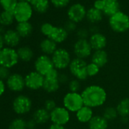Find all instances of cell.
Segmentation results:
<instances>
[{
    "instance_id": "4",
    "label": "cell",
    "mask_w": 129,
    "mask_h": 129,
    "mask_svg": "<svg viewBox=\"0 0 129 129\" xmlns=\"http://www.w3.org/2000/svg\"><path fill=\"white\" fill-rule=\"evenodd\" d=\"M63 106L70 112L76 113L81 108L84 106V100L81 93L68 92L62 98Z\"/></svg>"
},
{
    "instance_id": "2",
    "label": "cell",
    "mask_w": 129,
    "mask_h": 129,
    "mask_svg": "<svg viewBox=\"0 0 129 129\" xmlns=\"http://www.w3.org/2000/svg\"><path fill=\"white\" fill-rule=\"evenodd\" d=\"M54 68L58 71H63L69 69L72 60L70 52L64 48H58L51 55Z\"/></svg>"
},
{
    "instance_id": "39",
    "label": "cell",
    "mask_w": 129,
    "mask_h": 129,
    "mask_svg": "<svg viewBox=\"0 0 129 129\" xmlns=\"http://www.w3.org/2000/svg\"><path fill=\"white\" fill-rule=\"evenodd\" d=\"M10 75H11V73H10L9 69L3 67V66H0V80H2V81L7 80Z\"/></svg>"
},
{
    "instance_id": "15",
    "label": "cell",
    "mask_w": 129,
    "mask_h": 129,
    "mask_svg": "<svg viewBox=\"0 0 129 129\" xmlns=\"http://www.w3.org/2000/svg\"><path fill=\"white\" fill-rule=\"evenodd\" d=\"M6 86L13 92H21L26 87L24 77L18 73L11 74L6 80Z\"/></svg>"
},
{
    "instance_id": "23",
    "label": "cell",
    "mask_w": 129,
    "mask_h": 129,
    "mask_svg": "<svg viewBox=\"0 0 129 129\" xmlns=\"http://www.w3.org/2000/svg\"><path fill=\"white\" fill-rule=\"evenodd\" d=\"M37 124H44L50 121V112L43 107L36 109L32 118Z\"/></svg>"
},
{
    "instance_id": "10",
    "label": "cell",
    "mask_w": 129,
    "mask_h": 129,
    "mask_svg": "<svg viewBox=\"0 0 129 129\" xmlns=\"http://www.w3.org/2000/svg\"><path fill=\"white\" fill-rule=\"evenodd\" d=\"M71 120V112L64 106H57L50 112V121L52 124L66 125Z\"/></svg>"
},
{
    "instance_id": "40",
    "label": "cell",
    "mask_w": 129,
    "mask_h": 129,
    "mask_svg": "<svg viewBox=\"0 0 129 129\" xmlns=\"http://www.w3.org/2000/svg\"><path fill=\"white\" fill-rule=\"evenodd\" d=\"M64 28L68 31L69 34L72 33V32H74L77 29V24L72 21H70V20H69L68 21L66 22V24H64Z\"/></svg>"
},
{
    "instance_id": "33",
    "label": "cell",
    "mask_w": 129,
    "mask_h": 129,
    "mask_svg": "<svg viewBox=\"0 0 129 129\" xmlns=\"http://www.w3.org/2000/svg\"><path fill=\"white\" fill-rule=\"evenodd\" d=\"M18 3V0H0V4H1L4 11L8 12H13Z\"/></svg>"
},
{
    "instance_id": "5",
    "label": "cell",
    "mask_w": 129,
    "mask_h": 129,
    "mask_svg": "<svg viewBox=\"0 0 129 129\" xmlns=\"http://www.w3.org/2000/svg\"><path fill=\"white\" fill-rule=\"evenodd\" d=\"M87 63L84 59L74 58L69 64V70L74 78H76L80 81H84L88 78L87 73Z\"/></svg>"
},
{
    "instance_id": "25",
    "label": "cell",
    "mask_w": 129,
    "mask_h": 129,
    "mask_svg": "<svg viewBox=\"0 0 129 129\" xmlns=\"http://www.w3.org/2000/svg\"><path fill=\"white\" fill-rule=\"evenodd\" d=\"M103 13L100 10L92 7L87 10L86 19L92 24H96L103 20Z\"/></svg>"
},
{
    "instance_id": "46",
    "label": "cell",
    "mask_w": 129,
    "mask_h": 129,
    "mask_svg": "<svg viewBox=\"0 0 129 129\" xmlns=\"http://www.w3.org/2000/svg\"><path fill=\"white\" fill-rule=\"evenodd\" d=\"M4 40H3V35L0 34V51H1L3 48H4Z\"/></svg>"
},
{
    "instance_id": "31",
    "label": "cell",
    "mask_w": 129,
    "mask_h": 129,
    "mask_svg": "<svg viewBox=\"0 0 129 129\" xmlns=\"http://www.w3.org/2000/svg\"><path fill=\"white\" fill-rule=\"evenodd\" d=\"M102 115L108 121H114L115 119H116L118 116V112H117V109L115 107L108 106L104 109Z\"/></svg>"
},
{
    "instance_id": "9",
    "label": "cell",
    "mask_w": 129,
    "mask_h": 129,
    "mask_svg": "<svg viewBox=\"0 0 129 129\" xmlns=\"http://www.w3.org/2000/svg\"><path fill=\"white\" fill-rule=\"evenodd\" d=\"M33 9L30 3L18 2L13 13L15 19L18 22L29 21L33 15Z\"/></svg>"
},
{
    "instance_id": "3",
    "label": "cell",
    "mask_w": 129,
    "mask_h": 129,
    "mask_svg": "<svg viewBox=\"0 0 129 129\" xmlns=\"http://www.w3.org/2000/svg\"><path fill=\"white\" fill-rule=\"evenodd\" d=\"M109 25L115 33H124L129 30V16L119 11L109 17Z\"/></svg>"
},
{
    "instance_id": "47",
    "label": "cell",
    "mask_w": 129,
    "mask_h": 129,
    "mask_svg": "<svg viewBox=\"0 0 129 129\" xmlns=\"http://www.w3.org/2000/svg\"><path fill=\"white\" fill-rule=\"evenodd\" d=\"M20 2H27V3H30L31 0H19Z\"/></svg>"
},
{
    "instance_id": "17",
    "label": "cell",
    "mask_w": 129,
    "mask_h": 129,
    "mask_svg": "<svg viewBox=\"0 0 129 129\" xmlns=\"http://www.w3.org/2000/svg\"><path fill=\"white\" fill-rule=\"evenodd\" d=\"M68 37H69V33L64 28V27L55 26L52 33L47 38H49L57 44H59L66 41L68 39Z\"/></svg>"
},
{
    "instance_id": "30",
    "label": "cell",
    "mask_w": 129,
    "mask_h": 129,
    "mask_svg": "<svg viewBox=\"0 0 129 129\" xmlns=\"http://www.w3.org/2000/svg\"><path fill=\"white\" fill-rule=\"evenodd\" d=\"M15 19L14 13L12 12L3 11L0 13V24L2 26H9L13 23Z\"/></svg>"
},
{
    "instance_id": "19",
    "label": "cell",
    "mask_w": 129,
    "mask_h": 129,
    "mask_svg": "<svg viewBox=\"0 0 129 129\" xmlns=\"http://www.w3.org/2000/svg\"><path fill=\"white\" fill-rule=\"evenodd\" d=\"M3 37L5 44L7 46V47H10V48H14L17 46L19 44L21 38L18 34V32L14 30H6Z\"/></svg>"
},
{
    "instance_id": "18",
    "label": "cell",
    "mask_w": 129,
    "mask_h": 129,
    "mask_svg": "<svg viewBox=\"0 0 129 129\" xmlns=\"http://www.w3.org/2000/svg\"><path fill=\"white\" fill-rule=\"evenodd\" d=\"M109 56L106 50H96L93 51L90 56V61L96 64L100 69L104 67L108 63Z\"/></svg>"
},
{
    "instance_id": "20",
    "label": "cell",
    "mask_w": 129,
    "mask_h": 129,
    "mask_svg": "<svg viewBox=\"0 0 129 129\" xmlns=\"http://www.w3.org/2000/svg\"><path fill=\"white\" fill-rule=\"evenodd\" d=\"M93 115L94 114L93 109L87 106H84L75 113L77 120L82 124H88Z\"/></svg>"
},
{
    "instance_id": "38",
    "label": "cell",
    "mask_w": 129,
    "mask_h": 129,
    "mask_svg": "<svg viewBox=\"0 0 129 129\" xmlns=\"http://www.w3.org/2000/svg\"><path fill=\"white\" fill-rule=\"evenodd\" d=\"M58 106L56 104V102L52 100V99H48L45 101L44 103V106H43V108L46 109L48 112H52L55 108H56Z\"/></svg>"
},
{
    "instance_id": "28",
    "label": "cell",
    "mask_w": 129,
    "mask_h": 129,
    "mask_svg": "<svg viewBox=\"0 0 129 129\" xmlns=\"http://www.w3.org/2000/svg\"><path fill=\"white\" fill-rule=\"evenodd\" d=\"M115 108L118 116L121 118H127L129 116V98L125 97L121 100L118 103Z\"/></svg>"
},
{
    "instance_id": "14",
    "label": "cell",
    "mask_w": 129,
    "mask_h": 129,
    "mask_svg": "<svg viewBox=\"0 0 129 129\" xmlns=\"http://www.w3.org/2000/svg\"><path fill=\"white\" fill-rule=\"evenodd\" d=\"M86 8L81 3H75L72 5L67 11L69 20L76 24L82 21L84 18H86Z\"/></svg>"
},
{
    "instance_id": "1",
    "label": "cell",
    "mask_w": 129,
    "mask_h": 129,
    "mask_svg": "<svg viewBox=\"0 0 129 129\" xmlns=\"http://www.w3.org/2000/svg\"><path fill=\"white\" fill-rule=\"evenodd\" d=\"M84 106L92 109L103 106L107 100V93L100 85L90 84L87 86L81 92Z\"/></svg>"
},
{
    "instance_id": "42",
    "label": "cell",
    "mask_w": 129,
    "mask_h": 129,
    "mask_svg": "<svg viewBox=\"0 0 129 129\" xmlns=\"http://www.w3.org/2000/svg\"><path fill=\"white\" fill-rule=\"evenodd\" d=\"M58 80L61 84H66L69 82V78L68 77V75H66V74H59V77H58Z\"/></svg>"
},
{
    "instance_id": "27",
    "label": "cell",
    "mask_w": 129,
    "mask_h": 129,
    "mask_svg": "<svg viewBox=\"0 0 129 129\" xmlns=\"http://www.w3.org/2000/svg\"><path fill=\"white\" fill-rule=\"evenodd\" d=\"M17 52L19 60H21L24 62L31 61L34 55V51L29 46H21L17 49Z\"/></svg>"
},
{
    "instance_id": "13",
    "label": "cell",
    "mask_w": 129,
    "mask_h": 129,
    "mask_svg": "<svg viewBox=\"0 0 129 129\" xmlns=\"http://www.w3.org/2000/svg\"><path fill=\"white\" fill-rule=\"evenodd\" d=\"M25 85L26 87L31 90H37L43 87L45 77L38 73L36 71L29 72L25 77Z\"/></svg>"
},
{
    "instance_id": "24",
    "label": "cell",
    "mask_w": 129,
    "mask_h": 129,
    "mask_svg": "<svg viewBox=\"0 0 129 129\" xmlns=\"http://www.w3.org/2000/svg\"><path fill=\"white\" fill-rule=\"evenodd\" d=\"M60 85L58 78L45 77L43 89L48 93H54L59 90Z\"/></svg>"
},
{
    "instance_id": "6",
    "label": "cell",
    "mask_w": 129,
    "mask_h": 129,
    "mask_svg": "<svg viewBox=\"0 0 129 129\" xmlns=\"http://www.w3.org/2000/svg\"><path fill=\"white\" fill-rule=\"evenodd\" d=\"M19 58L17 50L14 48L4 47L0 51V66L8 69L13 68L18 63Z\"/></svg>"
},
{
    "instance_id": "34",
    "label": "cell",
    "mask_w": 129,
    "mask_h": 129,
    "mask_svg": "<svg viewBox=\"0 0 129 129\" xmlns=\"http://www.w3.org/2000/svg\"><path fill=\"white\" fill-rule=\"evenodd\" d=\"M81 81L76 78H72L68 83V87L69 92L73 93H80V90L81 88Z\"/></svg>"
},
{
    "instance_id": "16",
    "label": "cell",
    "mask_w": 129,
    "mask_h": 129,
    "mask_svg": "<svg viewBox=\"0 0 129 129\" xmlns=\"http://www.w3.org/2000/svg\"><path fill=\"white\" fill-rule=\"evenodd\" d=\"M88 40L93 51L104 49L107 45V39L106 36L100 32L90 34Z\"/></svg>"
},
{
    "instance_id": "12",
    "label": "cell",
    "mask_w": 129,
    "mask_h": 129,
    "mask_svg": "<svg viewBox=\"0 0 129 129\" xmlns=\"http://www.w3.org/2000/svg\"><path fill=\"white\" fill-rule=\"evenodd\" d=\"M34 69L36 72L45 77L54 69L51 56L44 54L38 56L34 61Z\"/></svg>"
},
{
    "instance_id": "41",
    "label": "cell",
    "mask_w": 129,
    "mask_h": 129,
    "mask_svg": "<svg viewBox=\"0 0 129 129\" xmlns=\"http://www.w3.org/2000/svg\"><path fill=\"white\" fill-rule=\"evenodd\" d=\"M90 36V31L86 28L82 27L77 30V37L78 39H87Z\"/></svg>"
},
{
    "instance_id": "8",
    "label": "cell",
    "mask_w": 129,
    "mask_h": 129,
    "mask_svg": "<svg viewBox=\"0 0 129 129\" xmlns=\"http://www.w3.org/2000/svg\"><path fill=\"white\" fill-rule=\"evenodd\" d=\"M93 50L87 39H78L74 43L73 52L75 58L86 59L91 56Z\"/></svg>"
},
{
    "instance_id": "45",
    "label": "cell",
    "mask_w": 129,
    "mask_h": 129,
    "mask_svg": "<svg viewBox=\"0 0 129 129\" xmlns=\"http://www.w3.org/2000/svg\"><path fill=\"white\" fill-rule=\"evenodd\" d=\"M6 87V85L4 81L0 80V96H1L5 93Z\"/></svg>"
},
{
    "instance_id": "26",
    "label": "cell",
    "mask_w": 129,
    "mask_h": 129,
    "mask_svg": "<svg viewBox=\"0 0 129 129\" xmlns=\"http://www.w3.org/2000/svg\"><path fill=\"white\" fill-rule=\"evenodd\" d=\"M21 37H27L33 32V26L29 21L20 22L16 26L15 30Z\"/></svg>"
},
{
    "instance_id": "22",
    "label": "cell",
    "mask_w": 129,
    "mask_h": 129,
    "mask_svg": "<svg viewBox=\"0 0 129 129\" xmlns=\"http://www.w3.org/2000/svg\"><path fill=\"white\" fill-rule=\"evenodd\" d=\"M40 48L43 54L51 56L58 49L57 43L49 38H45L40 43Z\"/></svg>"
},
{
    "instance_id": "36",
    "label": "cell",
    "mask_w": 129,
    "mask_h": 129,
    "mask_svg": "<svg viewBox=\"0 0 129 129\" xmlns=\"http://www.w3.org/2000/svg\"><path fill=\"white\" fill-rule=\"evenodd\" d=\"M54 27L55 26L50 23H44L40 27V31L45 37H49V36L50 35V34L52 31Z\"/></svg>"
},
{
    "instance_id": "44",
    "label": "cell",
    "mask_w": 129,
    "mask_h": 129,
    "mask_svg": "<svg viewBox=\"0 0 129 129\" xmlns=\"http://www.w3.org/2000/svg\"><path fill=\"white\" fill-rule=\"evenodd\" d=\"M48 129H66V127L63 125H60V124H52L51 123V124L49 126Z\"/></svg>"
},
{
    "instance_id": "29",
    "label": "cell",
    "mask_w": 129,
    "mask_h": 129,
    "mask_svg": "<svg viewBox=\"0 0 129 129\" xmlns=\"http://www.w3.org/2000/svg\"><path fill=\"white\" fill-rule=\"evenodd\" d=\"M30 4L33 10L40 14L46 12L49 7V0H31Z\"/></svg>"
},
{
    "instance_id": "7",
    "label": "cell",
    "mask_w": 129,
    "mask_h": 129,
    "mask_svg": "<svg viewBox=\"0 0 129 129\" xmlns=\"http://www.w3.org/2000/svg\"><path fill=\"white\" fill-rule=\"evenodd\" d=\"M93 7L100 10L104 15L108 17H111L120 11L118 0H96Z\"/></svg>"
},
{
    "instance_id": "32",
    "label": "cell",
    "mask_w": 129,
    "mask_h": 129,
    "mask_svg": "<svg viewBox=\"0 0 129 129\" xmlns=\"http://www.w3.org/2000/svg\"><path fill=\"white\" fill-rule=\"evenodd\" d=\"M9 129H27V121L22 118H15L10 122Z\"/></svg>"
},
{
    "instance_id": "21",
    "label": "cell",
    "mask_w": 129,
    "mask_h": 129,
    "mask_svg": "<svg viewBox=\"0 0 129 129\" xmlns=\"http://www.w3.org/2000/svg\"><path fill=\"white\" fill-rule=\"evenodd\" d=\"M87 125L89 129H107L109 121L102 115H94Z\"/></svg>"
},
{
    "instance_id": "35",
    "label": "cell",
    "mask_w": 129,
    "mask_h": 129,
    "mask_svg": "<svg viewBox=\"0 0 129 129\" xmlns=\"http://www.w3.org/2000/svg\"><path fill=\"white\" fill-rule=\"evenodd\" d=\"M100 71V68L96 66V64L93 62L87 63V73L88 77H95L96 76Z\"/></svg>"
},
{
    "instance_id": "11",
    "label": "cell",
    "mask_w": 129,
    "mask_h": 129,
    "mask_svg": "<svg viewBox=\"0 0 129 129\" xmlns=\"http://www.w3.org/2000/svg\"><path fill=\"white\" fill-rule=\"evenodd\" d=\"M12 108L16 114L25 115L31 110L32 100L26 95H18L13 100Z\"/></svg>"
},
{
    "instance_id": "43",
    "label": "cell",
    "mask_w": 129,
    "mask_h": 129,
    "mask_svg": "<svg viewBox=\"0 0 129 129\" xmlns=\"http://www.w3.org/2000/svg\"><path fill=\"white\" fill-rule=\"evenodd\" d=\"M37 124L33 118L27 121V129H37Z\"/></svg>"
},
{
    "instance_id": "37",
    "label": "cell",
    "mask_w": 129,
    "mask_h": 129,
    "mask_svg": "<svg viewBox=\"0 0 129 129\" xmlns=\"http://www.w3.org/2000/svg\"><path fill=\"white\" fill-rule=\"evenodd\" d=\"M50 2L55 8L61 9L66 7L69 4L70 0H50Z\"/></svg>"
}]
</instances>
